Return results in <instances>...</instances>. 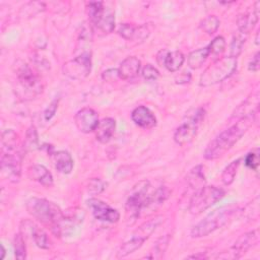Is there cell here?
<instances>
[{"instance_id": "obj_13", "label": "cell", "mask_w": 260, "mask_h": 260, "mask_svg": "<svg viewBox=\"0 0 260 260\" xmlns=\"http://www.w3.org/2000/svg\"><path fill=\"white\" fill-rule=\"evenodd\" d=\"M74 122L80 132L89 133L95 130L100 121L94 110L90 108H83L75 114Z\"/></svg>"}, {"instance_id": "obj_32", "label": "cell", "mask_w": 260, "mask_h": 260, "mask_svg": "<svg viewBox=\"0 0 260 260\" xmlns=\"http://www.w3.org/2000/svg\"><path fill=\"white\" fill-rule=\"evenodd\" d=\"M103 2H89L87 4V14L91 23H93L105 11Z\"/></svg>"}, {"instance_id": "obj_31", "label": "cell", "mask_w": 260, "mask_h": 260, "mask_svg": "<svg viewBox=\"0 0 260 260\" xmlns=\"http://www.w3.org/2000/svg\"><path fill=\"white\" fill-rule=\"evenodd\" d=\"M38 142H39V138H38L37 130L34 126H30L26 131V136L23 143V149H25L26 151L34 150L38 147Z\"/></svg>"}, {"instance_id": "obj_28", "label": "cell", "mask_w": 260, "mask_h": 260, "mask_svg": "<svg viewBox=\"0 0 260 260\" xmlns=\"http://www.w3.org/2000/svg\"><path fill=\"white\" fill-rule=\"evenodd\" d=\"M219 23H220V21L215 15H209L201 21L200 28L203 31H205L207 35H212L219 27Z\"/></svg>"}, {"instance_id": "obj_1", "label": "cell", "mask_w": 260, "mask_h": 260, "mask_svg": "<svg viewBox=\"0 0 260 260\" xmlns=\"http://www.w3.org/2000/svg\"><path fill=\"white\" fill-rule=\"evenodd\" d=\"M254 116L255 115H250L240 118L237 123L217 135L207 145L204 151V157L206 159H216L222 156L248 131L250 126L253 124Z\"/></svg>"}, {"instance_id": "obj_21", "label": "cell", "mask_w": 260, "mask_h": 260, "mask_svg": "<svg viewBox=\"0 0 260 260\" xmlns=\"http://www.w3.org/2000/svg\"><path fill=\"white\" fill-rule=\"evenodd\" d=\"M93 26L103 34H110L115 28V15L111 9H105L103 14L92 23Z\"/></svg>"}, {"instance_id": "obj_42", "label": "cell", "mask_w": 260, "mask_h": 260, "mask_svg": "<svg viewBox=\"0 0 260 260\" xmlns=\"http://www.w3.org/2000/svg\"><path fill=\"white\" fill-rule=\"evenodd\" d=\"M191 79V74L189 72H183L181 74H179L177 77H176V83H179V84H184V83H188Z\"/></svg>"}, {"instance_id": "obj_10", "label": "cell", "mask_w": 260, "mask_h": 260, "mask_svg": "<svg viewBox=\"0 0 260 260\" xmlns=\"http://www.w3.org/2000/svg\"><path fill=\"white\" fill-rule=\"evenodd\" d=\"M91 70V53H80L75 58L64 63L63 74L74 80H81L87 77Z\"/></svg>"}, {"instance_id": "obj_14", "label": "cell", "mask_w": 260, "mask_h": 260, "mask_svg": "<svg viewBox=\"0 0 260 260\" xmlns=\"http://www.w3.org/2000/svg\"><path fill=\"white\" fill-rule=\"evenodd\" d=\"M29 234L31 239L34 240L35 244L41 249H49L50 241L48 238L47 233L43 230L38 228L34 222L30 220H22L20 225V234L26 235Z\"/></svg>"}, {"instance_id": "obj_37", "label": "cell", "mask_w": 260, "mask_h": 260, "mask_svg": "<svg viewBox=\"0 0 260 260\" xmlns=\"http://www.w3.org/2000/svg\"><path fill=\"white\" fill-rule=\"evenodd\" d=\"M150 30L148 29L147 25H140L135 28V35L133 41L136 42H143L145 39L148 38Z\"/></svg>"}, {"instance_id": "obj_22", "label": "cell", "mask_w": 260, "mask_h": 260, "mask_svg": "<svg viewBox=\"0 0 260 260\" xmlns=\"http://www.w3.org/2000/svg\"><path fill=\"white\" fill-rule=\"evenodd\" d=\"M144 242H145L144 238H142L141 236L134 233V235L132 236V238L130 240H128L127 242H125L124 244L121 245V247L119 248V250L117 252V258H123V257H126L129 254L135 252L142 246V244Z\"/></svg>"}, {"instance_id": "obj_26", "label": "cell", "mask_w": 260, "mask_h": 260, "mask_svg": "<svg viewBox=\"0 0 260 260\" xmlns=\"http://www.w3.org/2000/svg\"><path fill=\"white\" fill-rule=\"evenodd\" d=\"M239 166H240V159H236V160L232 161L223 170V172L221 174V181L224 185H231L234 182Z\"/></svg>"}, {"instance_id": "obj_25", "label": "cell", "mask_w": 260, "mask_h": 260, "mask_svg": "<svg viewBox=\"0 0 260 260\" xmlns=\"http://www.w3.org/2000/svg\"><path fill=\"white\" fill-rule=\"evenodd\" d=\"M187 182L188 184L194 188L196 191L204 187L205 178L202 171V166H196L193 168L187 175Z\"/></svg>"}, {"instance_id": "obj_17", "label": "cell", "mask_w": 260, "mask_h": 260, "mask_svg": "<svg viewBox=\"0 0 260 260\" xmlns=\"http://www.w3.org/2000/svg\"><path fill=\"white\" fill-rule=\"evenodd\" d=\"M140 67H141V62L138 58L134 56L127 57L121 62L118 68L119 77L123 80H131L138 75L140 71Z\"/></svg>"}, {"instance_id": "obj_24", "label": "cell", "mask_w": 260, "mask_h": 260, "mask_svg": "<svg viewBox=\"0 0 260 260\" xmlns=\"http://www.w3.org/2000/svg\"><path fill=\"white\" fill-rule=\"evenodd\" d=\"M185 61V56L183 55L182 52L180 51H174V52H169L165 62L164 66L171 72H176L178 71L181 66L183 65Z\"/></svg>"}, {"instance_id": "obj_3", "label": "cell", "mask_w": 260, "mask_h": 260, "mask_svg": "<svg viewBox=\"0 0 260 260\" xmlns=\"http://www.w3.org/2000/svg\"><path fill=\"white\" fill-rule=\"evenodd\" d=\"M17 135L13 130L2 133L1 143V172L11 182H17L21 174L22 154L17 149Z\"/></svg>"}, {"instance_id": "obj_5", "label": "cell", "mask_w": 260, "mask_h": 260, "mask_svg": "<svg viewBox=\"0 0 260 260\" xmlns=\"http://www.w3.org/2000/svg\"><path fill=\"white\" fill-rule=\"evenodd\" d=\"M237 69V58L221 57L216 59L201 74L199 84L207 87L219 83L230 77Z\"/></svg>"}, {"instance_id": "obj_16", "label": "cell", "mask_w": 260, "mask_h": 260, "mask_svg": "<svg viewBox=\"0 0 260 260\" xmlns=\"http://www.w3.org/2000/svg\"><path fill=\"white\" fill-rule=\"evenodd\" d=\"M259 7H260V2L257 1L254 3V6L252 8V11L244 13L238 17V27L239 31L244 35H248L251 29L255 26V24L258 22L259 19Z\"/></svg>"}, {"instance_id": "obj_29", "label": "cell", "mask_w": 260, "mask_h": 260, "mask_svg": "<svg viewBox=\"0 0 260 260\" xmlns=\"http://www.w3.org/2000/svg\"><path fill=\"white\" fill-rule=\"evenodd\" d=\"M13 247H14V255L16 259L23 260L26 258V247L23 235L20 233L15 235L14 241H13Z\"/></svg>"}, {"instance_id": "obj_33", "label": "cell", "mask_w": 260, "mask_h": 260, "mask_svg": "<svg viewBox=\"0 0 260 260\" xmlns=\"http://www.w3.org/2000/svg\"><path fill=\"white\" fill-rule=\"evenodd\" d=\"M259 148L256 147L250 151L245 157V165L252 170H257L259 167Z\"/></svg>"}, {"instance_id": "obj_38", "label": "cell", "mask_w": 260, "mask_h": 260, "mask_svg": "<svg viewBox=\"0 0 260 260\" xmlns=\"http://www.w3.org/2000/svg\"><path fill=\"white\" fill-rule=\"evenodd\" d=\"M58 103H59V99L58 100L56 99V100L52 101L51 104L49 105V107L45 110L44 118H45L46 121H49V120H51L54 117V115L56 114L57 108H58Z\"/></svg>"}, {"instance_id": "obj_23", "label": "cell", "mask_w": 260, "mask_h": 260, "mask_svg": "<svg viewBox=\"0 0 260 260\" xmlns=\"http://www.w3.org/2000/svg\"><path fill=\"white\" fill-rule=\"evenodd\" d=\"M208 56H209V51H208L207 47L191 52L187 58L189 67L192 69L200 68L205 63Z\"/></svg>"}, {"instance_id": "obj_39", "label": "cell", "mask_w": 260, "mask_h": 260, "mask_svg": "<svg viewBox=\"0 0 260 260\" xmlns=\"http://www.w3.org/2000/svg\"><path fill=\"white\" fill-rule=\"evenodd\" d=\"M102 78L105 81H115L117 78L119 77V72L118 69L116 68H111V69H107L102 73Z\"/></svg>"}, {"instance_id": "obj_34", "label": "cell", "mask_w": 260, "mask_h": 260, "mask_svg": "<svg viewBox=\"0 0 260 260\" xmlns=\"http://www.w3.org/2000/svg\"><path fill=\"white\" fill-rule=\"evenodd\" d=\"M105 188H106V184L102 180L93 178L88 182L87 191L91 195H96L102 193L105 190Z\"/></svg>"}, {"instance_id": "obj_9", "label": "cell", "mask_w": 260, "mask_h": 260, "mask_svg": "<svg viewBox=\"0 0 260 260\" xmlns=\"http://www.w3.org/2000/svg\"><path fill=\"white\" fill-rule=\"evenodd\" d=\"M14 70L19 85L24 91V96L31 99L42 92L43 85L40 79L26 63L17 61Z\"/></svg>"}, {"instance_id": "obj_11", "label": "cell", "mask_w": 260, "mask_h": 260, "mask_svg": "<svg viewBox=\"0 0 260 260\" xmlns=\"http://www.w3.org/2000/svg\"><path fill=\"white\" fill-rule=\"evenodd\" d=\"M259 240L258 231L254 230L251 232H248L244 235H242L235 243V245L230 249L229 252H226L225 256H222L221 258H240L243 254H245L249 249L254 247Z\"/></svg>"}, {"instance_id": "obj_8", "label": "cell", "mask_w": 260, "mask_h": 260, "mask_svg": "<svg viewBox=\"0 0 260 260\" xmlns=\"http://www.w3.org/2000/svg\"><path fill=\"white\" fill-rule=\"evenodd\" d=\"M204 116L205 111L203 109H197L192 114L188 115L186 120L175 131V142L179 145L190 143L196 136L198 129L204 120Z\"/></svg>"}, {"instance_id": "obj_27", "label": "cell", "mask_w": 260, "mask_h": 260, "mask_svg": "<svg viewBox=\"0 0 260 260\" xmlns=\"http://www.w3.org/2000/svg\"><path fill=\"white\" fill-rule=\"evenodd\" d=\"M209 55H211L213 58H219V56L223 53L225 49V41L222 37H216L214 38L211 43L207 46Z\"/></svg>"}, {"instance_id": "obj_36", "label": "cell", "mask_w": 260, "mask_h": 260, "mask_svg": "<svg viewBox=\"0 0 260 260\" xmlns=\"http://www.w3.org/2000/svg\"><path fill=\"white\" fill-rule=\"evenodd\" d=\"M143 78L147 81H153L156 80L159 76V72L158 70L152 66L151 64H147L142 68V72H141Z\"/></svg>"}, {"instance_id": "obj_6", "label": "cell", "mask_w": 260, "mask_h": 260, "mask_svg": "<svg viewBox=\"0 0 260 260\" xmlns=\"http://www.w3.org/2000/svg\"><path fill=\"white\" fill-rule=\"evenodd\" d=\"M150 187V183L146 180L140 181L134 186L125 205L127 220L130 223H133L140 215V212L146 209L151 194Z\"/></svg>"}, {"instance_id": "obj_18", "label": "cell", "mask_w": 260, "mask_h": 260, "mask_svg": "<svg viewBox=\"0 0 260 260\" xmlns=\"http://www.w3.org/2000/svg\"><path fill=\"white\" fill-rule=\"evenodd\" d=\"M116 121L113 118H104L101 120L94 130L95 138L101 143H108L114 135Z\"/></svg>"}, {"instance_id": "obj_19", "label": "cell", "mask_w": 260, "mask_h": 260, "mask_svg": "<svg viewBox=\"0 0 260 260\" xmlns=\"http://www.w3.org/2000/svg\"><path fill=\"white\" fill-rule=\"evenodd\" d=\"M28 177L45 187L53 186V176L43 165H34L28 169Z\"/></svg>"}, {"instance_id": "obj_4", "label": "cell", "mask_w": 260, "mask_h": 260, "mask_svg": "<svg viewBox=\"0 0 260 260\" xmlns=\"http://www.w3.org/2000/svg\"><path fill=\"white\" fill-rule=\"evenodd\" d=\"M236 211H237L236 205L223 206L213 210L204 219H202L192 228L190 232L191 237L201 238V237L208 236L215 230L226 224Z\"/></svg>"}, {"instance_id": "obj_43", "label": "cell", "mask_w": 260, "mask_h": 260, "mask_svg": "<svg viewBox=\"0 0 260 260\" xmlns=\"http://www.w3.org/2000/svg\"><path fill=\"white\" fill-rule=\"evenodd\" d=\"M1 255H0V259H3L4 256H5V248L3 246V244H1Z\"/></svg>"}, {"instance_id": "obj_41", "label": "cell", "mask_w": 260, "mask_h": 260, "mask_svg": "<svg viewBox=\"0 0 260 260\" xmlns=\"http://www.w3.org/2000/svg\"><path fill=\"white\" fill-rule=\"evenodd\" d=\"M169 239H170L169 236L159 239V241H158V242L156 243V245H155V251H156V253H164V251L166 250V248H167V246H168Z\"/></svg>"}, {"instance_id": "obj_15", "label": "cell", "mask_w": 260, "mask_h": 260, "mask_svg": "<svg viewBox=\"0 0 260 260\" xmlns=\"http://www.w3.org/2000/svg\"><path fill=\"white\" fill-rule=\"evenodd\" d=\"M131 119L137 126L143 129H151L156 125V118L152 112L144 106H139L134 109L131 114Z\"/></svg>"}, {"instance_id": "obj_12", "label": "cell", "mask_w": 260, "mask_h": 260, "mask_svg": "<svg viewBox=\"0 0 260 260\" xmlns=\"http://www.w3.org/2000/svg\"><path fill=\"white\" fill-rule=\"evenodd\" d=\"M87 204L91 209L93 216L101 221L117 222L120 218V213L118 210L114 209L109 204L100 199L91 198L87 200Z\"/></svg>"}, {"instance_id": "obj_40", "label": "cell", "mask_w": 260, "mask_h": 260, "mask_svg": "<svg viewBox=\"0 0 260 260\" xmlns=\"http://www.w3.org/2000/svg\"><path fill=\"white\" fill-rule=\"evenodd\" d=\"M259 68H260V53L256 52L248 64V69L250 71L257 72Z\"/></svg>"}, {"instance_id": "obj_35", "label": "cell", "mask_w": 260, "mask_h": 260, "mask_svg": "<svg viewBox=\"0 0 260 260\" xmlns=\"http://www.w3.org/2000/svg\"><path fill=\"white\" fill-rule=\"evenodd\" d=\"M135 26L132 25V24H129V23H123L119 26V29H118V32L119 35L127 40V41H133L134 39V35H135Z\"/></svg>"}, {"instance_id": "obj_2", "label": "cell", "mask_w": 260, "mask_h": 260, "mask_svg": "<svg viewBox=\"0 0 260 260\" xmlns=\"http://www.w3.org/2000/svg\"><path fill=\"white\" fill-rule=\"evenodd\" d=\"M26 210L32 217L49 226L56 235H61L67 218L54 202L44 198L32 197L26 202Z\"/></svg>"}, {"instance_id": "obj_30", "label": "cell", "mask_w": 260, "mask_h": 260, "mask_svg": "<svg viewBox=\"0 0 260 260\" xmlns=\"http://www.w3.org/2000/svg\"><path fill=\"white\" fill-rule=\"evenodd\" d=\"M245 40H246V35L239 32L237 36H235L233 38V41L231 43V47H230V56L237 58L243 49V46L245 44Z\"/></svg>"}, {"instance_id": "obj_7", "label": "cell", "mask_w": 260, "mask_h": 260, "mask_svg": "<svg viewBox=\"0 0 260 260\" xmlns=\"http://www.w3.org/2000/svg\"><path fill=\"white\" fill-rule=\"evenodd\" d=\"M224 196V191L214 186H204L197 190L189 204V211L192 214H199L215 204Z\"/></svg>"}, {"instance_id": "obj_44", "label": "cell", "mask_w": 260, "mask_h": 260, "mask_svg": "<svg viewBox=\"0 0 260 260\" xmlns=\"http://www.w3.org/2000/svg\"><path fill=\"white\" fill-rule=\"evenodd\" d=\"M255 43H256V45H259V30H257V32H256V38H255Z\"/></svg>"}, {"instance_id": "obj_20", "label": "cell", "mask_w": 260, "mask_h": 260, "mask_svg": "<svg viewBox=\"0 0 260 260\" xmlns=\"http://www.w3.org/2000/svg\"><path fill=\"white\" fill-rule=\"evenodd\" d=\"M53 160L56 170L61 174H70L73 170V159L68 151L59 150L53 153Z\"/></svg>"}]
</instances>
